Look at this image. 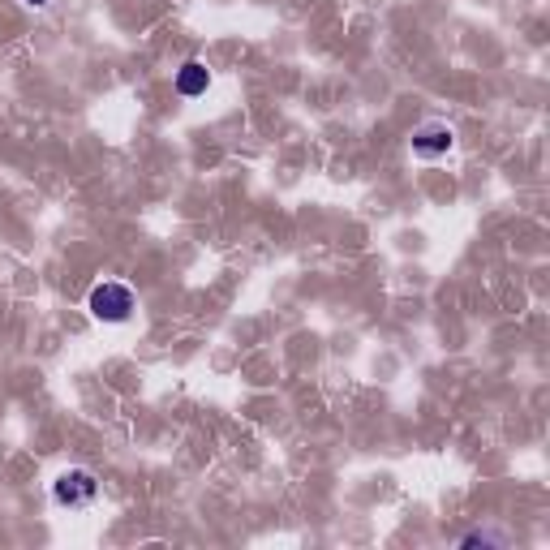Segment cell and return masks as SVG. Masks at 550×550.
Masks as SVG:
<instances>
[{
  "instance_id": "3957f363",
  "label": "cell",
  "mask_w": 550,
  "mask_h": 550,
  "mask_svg": "<svg viewBox=\"0 0 550 550\" xmlns=\"http://www.w3.org/2000/svg\"><path fill=\"white\" fill-rule=\"evenodd\" d=\"M452 142H456V134L447 125H439V121L413 129V155L417 159H439V155L452 151Z\"/></svg>"
},
{
  "instance_id": "5b68a950",
  "label": "cell",
  "mask_w": 550,
  "mask_h": 550,
  "mask_svg": "<svg viewBox=\"0 0 550 550\" xmlns=\"http://www.w3.org/2000/svg\"><path fill=\"white\" fill-rule=\"evenodd\" d=\"M26 5H31V9H43V5H48V0H26Z\"/></svg>"
},
{
  "instance_id": "6da1fadb",
  "label": "cell",
  "mask_w": 550,
  "mask_h": 550,
  "mask_svg": "<svg viewBox=\"0 0 550 550\" xmlns=\"http://www.w3.org/2000/svg\"><path fill=\"white\" fill-rule=\"evenodd\" d=\"M86 310H91L99 323H125V318L134 314V293H129L125 284H117V280H104V284L91 288Z\"/></svg>"
},
{
  "instance_id": "7a4b0ae2",
  "label": "cell",
  "mask_w": 550,
  "mask_h": 550,
  "mask_svg": "<svg viewBox=\"0 0 550 550\" xmlns=\"http://www.w3.org/2000/svg\"><path fill=\"white\" fill-rule=\"evenodd\" d=\"M95 495H99V482H95V473H86V469H69L52 482V499L61 503V508H91Z\"/></svg>"
},
{
  "instance_id": "277c9868",
  "label": "cell",
  "mask_w": 550,
  "mask_h": 550,
  "mask_svg": "<svg viewBox=\"0 0 550 550\" xmlns=\"http://www.w3.org/2000/svg\"><path fill=\"white\" fill-rule=\"evenodd\" d=\"M211 86V69L202 65V61H185L181 69H177V91L185 95V99H194V95H202Z\"/></svg>"
}]
</instances>
